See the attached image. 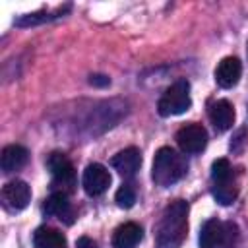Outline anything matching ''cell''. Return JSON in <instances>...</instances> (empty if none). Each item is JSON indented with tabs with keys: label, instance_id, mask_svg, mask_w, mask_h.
I'll list each match as a JSON object with an SVG mask.
<instances>
[{
	"label": "cell",
	"instance_id": "1",
	"mask_svg": "<svg viewBox=\"0 0 248 248\" xmlns=\"http://www.w3.org/2000/svg\"><path fill=\"white\" fill-rule=\"evenodd\" d=\"M186 234H188V203L184 200H174L165 207L157 223V231H155L157 248H180Z\"/></svg>",
	"mask_w": 248,
	"mask_h": 248
},
{
	"label": "cell",
	"instance_id": "2",
	"mask_svg": "<svg viewBox=\"0 0 248 248\" xmlns=\"http://www.w3.org/2000/svg\"><path fill=\"white\" fill-rule=\"evenodd\" d=\"M186 172H188V161L182 153L174 151L172 147L157 149L153 157V167H151V178L157 186L169 188L176 184Z\"/></svg>",
	"mask_w": 248,
	"mask_h": 248
},
{
	"label": "cell",
	"instance_id": "3",
	"mask_svg": "<svg viewBox=\"0 0 248 248\" xmlns=\"http://www.w3.org/2000/svg\"><path fill=\"white\" fill-rule=\"evenodd\" d=\"M192 107V97H190V83L188 79H176L170 87L165 89L157 103V110L161 116H176L186 112Z\"/></svg>",
	"mask_w": 248,
	"mask_h": 248
},
{
	"label": "cell",
	"instance_id": "4",
	"mask_svg": "<svg viewBox=\"0 0 248 248\" xmlns=\"http://www.w3.org/2000/svg\"><path fill=\"white\" fill-rule=\"evenodd\" d=\"M46 165L50 169L54 188H60L56 192H66V194L72 192V188L76 186V170H74V165L70 163V159L64 153L54 151L48 155Z\"/></svg>",
	"mask_w": 248,
	"mask_h": 248
},
{
	"label": "cell",
	"instance_id": "5",
	"mask_svg": "<svg viewBox=\"0 0 248 248\" xmlns=\"http://www.w3.org/2000/svg\"><path fill=\"white\" fill-rule=\"evenodd\" d=\"M176 143L184 153H200L207 145V132L202 124H186L176 132Z\"/></svg>",
	"mask_w": 248,
	"mask_h": 248
},
{
	"label": "cell",
	"instance_id": "6",
	"mask_svg": "<svg viewBox=\"0 0 248 248\" xmlns=\"http://www.w3.org/2000/svg\"><path fill=\"white\" fill-rule=\"evenodd\" d=\"M2 205L8 211H21L31 200V188L23 180H12L2 188Z\"/></svg>",
	"mask_w": 248,
	"mask_h": 248
},
{
	"label": "cell",
	"instance_id": "7",
	"mask_svg": "<svg viewBox=\"0 0 248 248\" xmlns=\"http://www.w3.org/2000/svg\"><path fill=\"white\" fill-rule=\"evenodd\" d=\"M81 186L89 196H101L103 192H107V188L110 186V172L99 165V163H91L87 165V169L83 170V178H81Z\"/></svg>",
	"mask_w": 248,
	"mask_h": 248
},
{
	"label": "cell",
	"instance_id": "8",
	"mask_svg": "<svg viewBox=\"0 0 248 248\" xmlns=\"http://www.w3.org/2000/svg\"><path fill=\"white\" fill-rule=\"evenodd\" d=\"M240 74H242V64L236 56H227L223 58L217 68H215V81L219 87L223 89H231L238 83L240 79Z\"/></svg>",
	"mask_w": 248,
	"mask_h": 248
},
{
	"label": "cell",
	"instance_id": "9",
	"mask_svg": "<svg viewBox=\"0 0 248 248\" xmlns=\"http://www.w3.org/2000/svg\"><path fill=\"white\" fill-rule=\"evenodd\" d=\"M110 165L122 176H134L141 167V153L138 147H126L110 159Z\"/></svg>",
	"mask_w": 248,
	"mask_h": 248
},
{
	"label": "cell",
	"instance_id": "10",
	"mask_svg": "<svg viewBox=\"0 0 248 248\" xmlns=\"http://www.w3.org/2000/svg\"><path fill=\"white\" fill-rule=\"evenodd\" d=\"M43 211L46 215H52V217H58L60 221H66L68 225L74 221V209H72V203L68 202V194L66 192H52L45 205H43Z\"/></svg>",
	"mask_w": 248,
	"mask_h": 248
},
{
	"label": "cell",
	"instance_id": "11",
	"mask_svg": "<svg viewBox=\"0 0 248 248\" xmlns=\"http://www.w3.org/2000/svg\"><path fill=\"white\" fill-rule=\"evenodd\" d=\"M209 120L217 132H225L234 124V107L227 99H219L209 107Z\"/></svg>",
	"mask_w": 248,
	"mask_h": 248
},
{
	"label": "cell",
	"instance_id": "12",
	"mask_svg": "<svg viewBox=\"0 0 248 248\" xmlns=\"http://www.w3.org/2000/svg\"><path fill=\"white\" fill-rule=\"evenodd\" d=\"M143 238V231L138 223H124L112 234V248H136Z\"/></svg>",
	"mask_w": 248,
	"mask_h": 248
},
{
	"label": "cell",
	"instance_id": "13",
	"mask_svg": "<svg viewBox=\"0 0 248 248\" xmlns=\"http://www.w3.org/2000/svg\"><path fill=\"white\" fill-rule=\"evenodd\" d=\"M225 225L217 219H209L203 223L202 231H200V246L202 248H217L225 244Z\"/></svg>",
	"mask_w": 248,
	"mask_h": 248
},
{
	"label": "cell",
	"instance_id": "14",
	"mask_svg": "<svg viewBox=\"0 0 248 248\" xmlns=\"http://www.w3.org/2000/svg\"><path fill=\"white\" fill-rule=\"evenodd\" d=\"M27 149L23 145H17V143H12V145H6L2 149V155H0V167L2 170L8 174V172H14L17 169H21L25 163H27Z\"/></svg>",
	"mask_w": 248,
	"mask_h": 248
},
{
	"label": "cell",
	"instance_id": "15",
	"mask_svg": "<svg viewBox=\"0 0 248 248\" xmlns=\"http://www.w3.org/2000/svg\"><path fill=\"white\" fill-rule=\"evenodd\" d=\"M66 236L50 227H39L33 234V246L35 248H66Z\"/></svg>",
	"mask_w": 248,
	"mask_h": 248
},
{
	"label": "cell",
	"instance_id": "16",
	"mask_svg": "<svg viewBox=\"0 0 248 248\" xmlns=\"http://www.w3.org/2000/svg\"><path fill=\"white\" fill-rule=\"evenodd\" d=\"M211 194H213V198L217 200V203H221V205H231V203L236 200L238 190H236L234 182L229 180V182L213 184V192H211Z\"/></svg>",
	"mask_w": 248,
	"mask_h": 248
},
{
	"label": "cell",
	"instance_id": "17",
	"mask_svg": "<svg viewBox=\"0 0 248 248\" xmlns=\"http://www.w3.org/2000/svg\"><path fill=\"white\" fill-rule=\"evenodd\" d=\"M231 176H232V167H231L229 159H217V161H213V165H211V178H213V184L229 182Z\"/></svg>",
	"mask_w": 248,
	"mask_h": 248
},
{
	"label": "cell",
	"instance_id": "18",
	"mask_svg": "<svg viewBox=\"0 0 248 248\" xmlns=\"http://www.w3.org/2000/svg\"><path fill=\"white\" fill-rule=\"evenodd\" d=\"M118 207L122 209H130L134 203H136V190L132 184H122L118 190H116V196H114Z\"/></svg>",
	"mask_w": 248,
	"mask_h": 248
},
{
	"label": "cell",
	"instance_id": "19",
	"mask_svg": "<svg viewBox=\"0 0 248 248\" xmlns=\"http://www.w3.org/2000/svg\"><path fill=\"white\" fill-rule=\"evenodd\" d=\"M52 17H56V16H52V14H48V12L27 14V16H23V17H19V19L16 21V25H19V27H29V25H37V23L48 21V19H52Z\"/></svg>",
	"mask_w": 248,
	"mask_h": 248
},
{
	"label": "cell",
	"instance_id": "20",
	"mask_svg": "<svg viewBox=\"0 0 248 248\" xmlns=\"http://www.w3.org/2000/svg\"><path fill=\"white\" fill-rule=\"evenodd\" d=\"M89 83H91V85H97V87H107V85L110 83V79H108L107 76H101V74H93V76L89 78Z\"/></svg>",
	"mask_w": 248,
	"mask_h": 248
},
{
	"label": "cell",
	"instance_id": "21",
	"mask_svg": "<svg viewBox=\"0 0 248 248\" xmlns=\"http://www.w3.org/2000/svg\"><path fill=\"white\" fill-rule=\"evenodd\" d=\"M76 248H99V246H97V242H95V240H91L89 236H81V238L78 240Z\"/></svg>",
	"mask_w": 248,
	"mask_h": 248
}]
</instances>
